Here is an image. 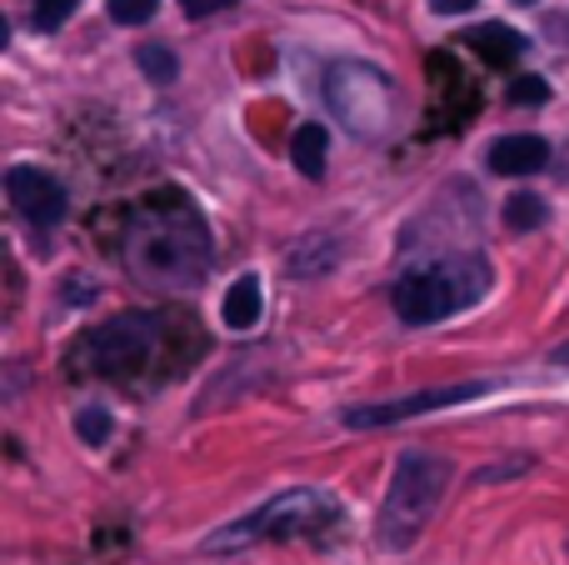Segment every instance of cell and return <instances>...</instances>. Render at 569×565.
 <instances>
[{"mask_svg":"<svg viewBox=\"0 0 569 565\" xmlns=\"http://www.w3.org/2000/svg\"><path fill=\"white\" fill-rule=\"evenodd\" d=\"M80 0H36V26L40 30H60L70 16H76Z\"/></svg>","mask_w":569,"mask_h":565,"instance_id":"cell-18","label":"cell"},{"mask_svg":"<svg viewBox=\"0 0 569 565\" xmlns=\"http://www.w3.org/2000/svg\"><path fill=\"white\" fill-rule=\"evenodd\" d=\"M335 521H340V506H335V496H325V490H315V486H295V490H280V496H270L266 506H256L250 516L220 526L216 536L200 541V551H206V556H230V551L260 546V541L320 536V531H330Z\"/></svg>","mask_w":569,"mask_h":565,"instance_id":"cell-4","label":"cell"},{"mask_svg":"<svg viewBox=\"0 0 569 565\" xmlns=\"http://www.w3.org/2000/svg\"><path fill=\"white\" fill-rule=\"evenodd\" d=\"M545 96H550V90H545L540 76H520V80L510 86V100H545Z\"/></svg>","mask_w":569,"mask_h":565,"instance_id":"cell-19","label":"cell"},{"mask_svg":"<svg viewBox=\"0 0 569 565\" xmlns=\"http://www.w3.org/2000/svg\"><path fill=\"white\" fill-rule=\"evenodd\" d=\"M465 46L475 50V56L485 60V66H515V60L525 56V36H515L510 26H500V20H490V26H480V30H470L465 36Z\"/></svg>","mask_w":569,"mask_h":565,"instance_id":"cell-11","label":"cell"},{"mask_svg":"<svg viewBox=\"0 0 569 565\" xmlns=\"http://www.w3.org/2000/svg\"><path fill=\"white\" fill-rule=\"evenodd\" d=\"M106 10L116 26H146V20L160 10V0H106Z\"/></svg>","mask_w":569,"mask_h":565,"instance_id":"cell-16","label":"cell"},{"mask_svg":"<svg viewBox=\"0 0 569 565\" xmlns=\"http://www.w3.org/2000/svg\"><path fill=\"white\" fill-rule=\"evenodd\" d=\"M120 256H126V266L146 286L186 290V286H200V276L216 260V246H210L206 216L186 196H166V200H146L130 216Z\"/></svg>","mask_w":569,"mask_h":565,"instance_id":"cell-1","label":"cell"},{"mask_svg":"<svg viewBox=\"0 0 569 565\" xmlns=\"http://www.w3.org/2000/svg\"><path fill=\"white\" fill-rule=\"evenodd\" d=\"M260 310H266V296H260V276H240L236 286L226 290V306H220V320L230 330H256Z\"/></svg>","mask_w":569,"mask_h":565,"instance_id":"cell-12","label":"cell"},{"mask_svg":"<svg viewBox=\"0 0 569 565\" xmlns=\"http://www.w3.org/2000/svg\"><path fill=\"white\" fill-rule=\"evenodd\" d=\"M480 396H490V380H455V386L415 390V396L350 406V410H340V426L345 430H385V426H400V420H415V416H435V410L465 406V400H480Z\"/></svg>","mask_w":569,"mask_h":565,"instance_id":"cell-7","label":"cell"},{"mask_svg":"<svg viewBox=\"0 0 569 565\" xmlns=\"http://www.w3.org/2000/svg\"><path fill=\"white\" fill-rule=\"evenodd\" d=\"M545 166H550V140L530 136V130H520V136H500L490 146L495 176H540Z\"/></svg>","mask_w":569,"mask_h":565,"instance_id":"cell-9","label":"cell"},{"mask_svg":"<svg viewBox=\"0 0 569 565\" xmlns=\"http://www.w3.org/2000/svg\"><path fill=\"white\" fill-rule=\"evenodd\" d=\"M325 150H330V136H325L320 120H305V126H295V136H290V160L300 166V176H310V180L325 176Z\"/></svg>","mask_w":569,"mask_h":565,"instance_id":"cell-13","label":"cell"},{"mask_svg":"<svg viewBox=\"0 0 569 565\" xmlns=\"http://www.w3.org/2000/svg\"><path fill=\"white\" fill-rule=\"evenodd\" d=\"M136 60H140V70H146L150 80H160V86H170V80L180 76L176 56H170L166 46H140V50H136Z\"/></svg>","mask_w":569,"mask_h":565,"instance_id":"cell-15","label":"cell"},{"mask_svg":"<svg viewBox=\"0 0 569 565\" xmlns=\"http://www.w3.org/2000/svg\"><path fill=\"white\" fill-rule=\"evenodd\" d=\"M450 480H455V466L440 456V450H405L395 460V476H390V490L380 500V546L385 551H405L425 536V526L435 521V511L445 506L450 496Z\"/></svg>","mask_w":569,"mask_h":565,"instance_id":"cell-3","label":"cell"},{"mask_svg":"<svg viewBox=\"0 0 569 565\" xmlns=\"http://www.w3.org/2000/svg\"><path fill=\"white\" fill-rule=\"evenodd\" d=\"M335 260H340V246L330 236H300L290 246V256H284V270L295 280H320L335 270Z\"/></svg>","mask_w":569,"mask_h":565,"instance_id":"cell-10","label":"cell"},{"mask_svg":"<svg viewBox=\"0 0 569 565\" xmlns=\"http://www.w3.org/2000/svg\"><path fill=\"white\" fill-rule=\"evenodd\" d=\"M485 290H490V260L460 250V256H440L400 276L390 290V306L405 326H440V320L480 306Z\"/></svg>","mask_w":569,"mask_h":565,"instance_id":"cell-2","label":"cell"},{"mask_svg":"<svg viewBox=\"0 0 569 565\" xmlns=\"http://www.w3.org/2000/svg\"><path fill=\"white\" fill-rule=\"evenodd\" d=\"M505 226L510 230H540L545 226V200L540 196H510L505 200Z\"/></svg>","mask_w":569,"mask_h":565,"instance_id":"cell-14","label":"cell"},{"mask_svg":"<svg viewBox=\"0 0 569 565\" xmlns=\"http://www.w3.org/2000/svg\"><path fill=\"white\" fill-rule=\"evenodd\" d=\"M76 430H80V440H90V446L110 440V410H106V406H80Z\"/></svg>","mask_w":569,"mask_h":565,"instance_id":"cell-17","label":"cell"},{"mask_svg":"<svg viewBox=\"0 0 569 565\" xmlns=\"http://www.w3.org/2000/svg\"><path fill=\"white\" fill-rule=\"evenodd\" d=\"M6 196H10V206H16L36 230L60 226V220H66V210H70L66 186H60L50 170H40V166H10L6 170Z\"/></svg>","mask_w":569,"mask_h":565,"instance_id":"cell-8","label":"cell"},{"mask_svg":"<svg viewBox=\"0 0 569 565\" xmlns=\"http://www.w3.org/2000/svg\"><path fill=\"white\" fill-rule=\"evenodd\" d=\"M470 6H475V0H430L435 16H465Z\"/></svg>","mask_w":569,"mask_h":565,"instance_id":"cell-21","label":"cell"},{"mask_svg":"<svg viewBox=\"0 0 569 565\" xmlns=\"http://www.w3.org/2000/svg\"><path fill=\"white\" fill-rule=\"evenodd\" d=\"M160 346V320L156 316H120V320H106L86 336V356H90V370L96 376H110V380H126L130 370H140Z\"/></svg>","mask_w":569,"mask_h":565,"instance_id":"cell-6","label":"cell"},{"mask_svg":"<svg viewBox=\"0 0 569 565\" xmlns=\"http://www.w3.org/2000/svg\"><path fill=\"white\" fill-rule=\"evenodd\" d=\"M236 0H180V10H186L190 20H200V16H216V10H230Z\"/></svg>","mask_w":569,"mask_h":565,"instance_id":"cell-20","label":"cell"},{"mask_svg":"<svg viewBox=\"0 0 569 565\" xmlns=\"http://www.w3.org/2000/svg\"><path fill=\"white\" fill-rule=\"evenodd\" d=\"M550 360H555V366H569V340H560V346L550 350Z\"/></svg>","mask_w":569,"mask_h":565,"instance_id":"cell-22","label":"cell"},{"mask_svg":"<svg viewBox=\"0 0 569 565\" xmlns=\"http://www.w3.org/2000/svg\"><path fill=\"white\" fill-rule=\"evenodd\" d=\"M325 100H330V116L345 120L350 136H385L400 110V96H395V80L375 66H360V60H340L325 76Z\"/></svg>","mask_w":569,"mask_h":565,"instance_id":"cell-5","label":"cell"},{"mask_svg":"<svg viewBox=\"0 0 569 565\" xmlns=\"http://www.w3.org/2000/svg\"><path fill=\"white\" fill-rule=\"evenodd\" d=\"M515 6H535V0H515Z\"/></svg>","mask_w":569,"mask_h":565,"instance_id":"cell-23","label":"cell"}]
</instances>
